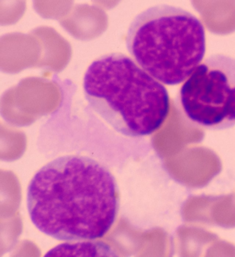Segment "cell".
Returning a JSON list of instances; mask_svg holds the SVG:
<instances>
[{
    "instance_id": "7a4b0ae2",
    "label": "cell",
    "mask_w": 235,
    "mask_h": 257,
    "mask_svg": "<svg viewBox=\"0 0 235 257\" xmlns=\"http://www.w3.org/2000/svg\"><path fill=\"white\" fill-rule=\"evenodd\" d=\"M83 88L90 107L123 136H151L169 114L167 88L122 53L93 61L85 73Z\"/></svg>"
},
{
    "instance_id": "3957f363",
    "label": "cell",
    "mask_w": 235,
    "mask_h": 257,
    "mask_svg": "<svg viewBox=\"0 0 235 257\" xmlns=\"http://www.w3.org/2000/svg\"><path fill=\"white\" fill-rule=\"evenodd\" d=\"M126 41L137 64L170 86L188 79L206 51L202 22L191 13L168 5L150 7L135 17Z\"/></svg>"
},
{
    "instance_id": "277c9868",
    "label": "cell",
    "mask_w": 235,
    "mask_h": 257,
    "mask_svg": "<svg viewBox=\"0 0 235 257\" xmlns=\"http://www.w3.org/2000/svg\"><path fill=\"white\" fill-rule=\"evenodd\" d=\"M179 101L190 121L210 130L235 125V59L209 57L196 68L179 90Z\"/></svg>"
},
{
    "instance_id": "6da1fadb",
    "label": "cell",
    "mask_w": 235,
    "mask_h": 257,
    "mask_svg": "<svg viewBox=\"0 0 235 257\" xmlns=\"http://www.w3.org/2000/svg\"><path fill=\"white\" fill-rule=\"evenodd\" d=\"M27 208L33 224L46 235L60 241H93L114 225L119 190L101 163L66 155L35 173L28 187Z\"/></svg>"
}]
</instances>
